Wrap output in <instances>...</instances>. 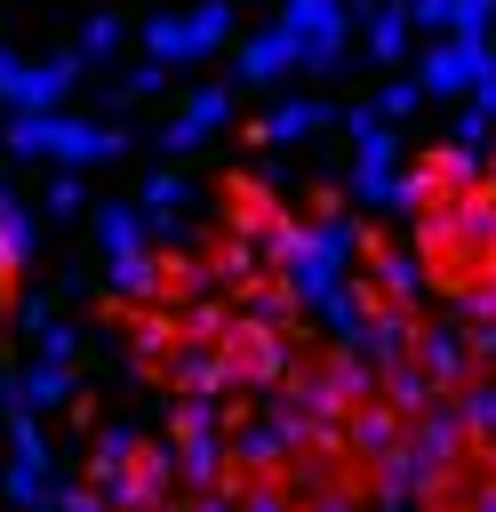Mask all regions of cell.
Returning <instances> with one entry per match:
<instances>
[{"mask_svg": "<svg viewBox=\"0 0 496 512\" xmlns=\"http://www.w3.org/2000/svg\"><path fill=\"white\" fill-rule=\"evenodd\" d=\"M24 304V264H16V232H0V320H16Z\"/></svg>", "mask_w": 496, "mask_h": 512, "instance_id": "6da1fadb", "label": "cell"}]
</instances>
